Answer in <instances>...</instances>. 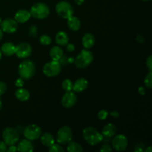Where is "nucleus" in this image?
I'll list each match as a JSON object with an SVG mask.
<instances>
[{"label": "nucleus", "instance_id": "24", "mask_svg": "<svg viewBox=\"0 0 152 152\" xmlns=\"http://www.w3.org/2000/svg\"><path fill=\"white\" fill-rule=\"evenodd\" d=\"M50 56L52 60L59 61L63 56V50L59 46H54L50 49Z\"/></svg>", "mask_w": 152, "mask_h": 152}, {"label": "nucleus", "instance_id": "10", "mask_svg": "<svg viewBox=\"0 0 152 152\" xmlns=\"http://www.w3.org/2000/svg\"><path fill=\"white\" fill-rule=\"evenodd\" d=\"M111 145L113 148L117 151H123L127 148L129 145V140L128 138L124 134H117L114 135L112 141H111Z\"/></svg>", "mask_w": 152, "mask_h": 152}, {"label": "nucleus", "instance_id": "3", "mask_svg": "<svg viewBox=\"0 0 152 152\" xmlns=\"http://www.w3.org/2000/svg\"><path fill=\"white\" fill-rule=\"evenodd\" d=\"M93 59L94 56L91 52L88 49H84L77 55L76 59H74V62L77 68L83 69L91 65V63L93 62Z\"/></svg>", "mask_w": 152, "mask_h": 152}, {"label": "nucleus", "instance_id": "1", "mask_svg": "<svg viewBox=\"0 0 152 152\" xmlns=\"http://www.w3.org/2000/svg\"><path fill=\"white\" fill-rule=\"evenodd\" d=\"M83 137L85 140L91 145H96L103 140V136L95 128L89 126L83 131Z\"/></svg>", "mask_w": 152, "mask_h": 152}, {"label": "nucleus", "instance_id": "42", "mask_svg": "<svg viewBox=\"0 0 152 152\" xmlns=\"http://www.w3.org/2000/svg\"><path fill=\"white\" fill-rule=\"evenodd\" d=\"M84 1L85 0H74V1H75L76 4H78V5H80V4H83Z\"/></svg>", "mask_w": 152, "mask_h": 152}, {"label": "nucleus", "instance_id": "11", "mask_svg": "<svg viewBox=\"0 0 152 152\" xmlns=\"http://www.w3.org/2000/svg\"><path fill=\"white\" fill-rule=\"evenodd\" d=\"M31 53H32V48L31 45L28 43L22 42L16 46L15 54L20 59H25L28 57L31 54Z\"/></svg>", "mask_w": 152, "mask_h": 152}, {"label": "nucleus", "instance_id": "5", "mask_svg": "<svg viewBox=\"0 0 152 152\" xmlns=\"http://www.w3.org/2000/svg\"><path fill=\"white\" fill-rule=\"evenodd\" d=\"M73 134L71 127L68 126H64L61 127L57 132L56 140L60 145H66L72 140Z\"/></svg>", "mask_w": 152, "mask_h": 152}, {"label": "nucleus", "instance_id": "36", "mask_svg": "<svg viewBox=\"0 0 152 152\" xmlns=\"http://www.w3.org/2000/svg\"><path fill=\"white\" fill-rule=\"evenodd\" d=\"M7 144H6L4 141H3V142H0V152H5L7 151Z\"/></svg>", "mask_w": 152, "mask_h": 152}, {"label": "nucleus", "instance_id": "43", "mask_svg": "<svg viewBox=\"0 0 152 152\" xmlns=\"http://www.w3.org/2000/svg\"><path fill=\"white\" fill-rule=\"evenodd\" d=\"M74 59L73 57L68 58V63L71 64V63H74Z\"/></svg>", "mask_w": 152, "mask_h": 152}, {"label": "nucleus", "instance_id": "28", "mask_svg": "<svg viewBox=\"0 0 152 152\" xmlns=\"http://www.w3.org/2000/svg\"><path fill=\"white\" fill-rule=\"evenodd\" d=\"M144 84L148 88H152V72L151 71H149V72L145 76V79H144Z\"/></svg>", "mask_w": 152, "mask_h": 152}, {"label": "nucleus", "instance_id": "38", "mask_svg": "<svg viewBox=\"0 0 152 152\" xmlns=\"http://www.w3.org/2000/svg\"><path fill=\"white\" fill-rule=\"evenodd\" d=\"M17 151V147L15 146L14 145H9V148L7 149V152H14Z\"/></svg>", "mask_w": 152, "mask_h": 152}, {"label": "nucleus", "instance_id": "19", "mask_svg": "<svg viewBox=\"0 0 152 152\" xmlns=\"http://www.w3.org/2000/svg\"><path fill=\"white\" fill-rule=\"evenodd\" d=\"M95 37L90 33L86 34L82 39V44L86 49H90L94 45Z\"/></svg>", "mask_w": 152, "mask_h": 152}, {"label": "nucleus", "instance_id": "46", "mask_svg": "<svg viewBox=\"0 0 152 152\" xmlns=\"http://www.w3.org/2000/svg\"><path fill=\"white\" fill-rule=\"evenodd\" d=\"M1 108H2V101H1V99H0V111H1Z\"/></svg>", "mask_w": 152, "mask_h": 152}, {"label": "nucleus", "instance_id": "7", "mask_svg": "<svg viewBox=\"0 0 152 152\" xmlns=\"http://www.w3.org/2000/svg\"><path fill=\"white\" fill-rule=\"evenodd\" d=\"M56 12L60 17L68 19L74 14V10L71 4L67 1H59L56 5Z\"/></svg>", "mask_w": 152, "mask_h": 152}, {"label": "nucleus", "instance_id": "21", "mask_svg": "<svg viewBox=\"0 0 152 152\" xmlns=\"http://www.w3.org/2000/svg\"><path fill=\"white\" fill-rule=\"evenodd\" d=\"M15 96L16 99L22 102H25L28 100L30 98V93L27 89L23 88H19L15 92Z\"/></svg>", "mask_w": 152, "mask_h": 152}, {"label": "nucleus", "instance_id": "33", "mask_svg": "<svg viewBox=\"0 0 152 152\" xmlns=\"http://www.w3.org/2000/svg\"><path fill=\"white\" fill-rule=\"evenodd\" d=\"M7 90V86L4 82L0 81V96L4 94Z\"/></svg>", "mask_w": 152, "mask_h": 152}, {"label": "nucleus", "instance_id": "39", "mask_svg": "<svg viewBox=\"0 0 152 152\" xmlns=\"http://www.w3.org/2000/svg\"><path fill=\"white\" fill-rule=\"evenodd\" d=\"M111 116L114 118H118L120 117V113L118 112L117 111H112L111 113H110Z\"/></svg>", "mask_w": 152, "mask_h": 152}, {"label": "nucleus", "instance_id": "18", "mask_svg": "<svg viewBox=\"0 0 152 152\" xmlns=\"http://www.w3.org/2000/svg\"><path fill=\"white\" fill-rule=\"evenodd\" d=\"M88 81L85 78H80L75 81V83H73L72 90L74 92H83L88 87Z\"/></svg>", "mask_w": 152, "mask_h": 152}, {"label": "nucleus", "instance_id": "2", "mask_svg": "<svg viewBox=\"0 0 152 152\" xmlns=\"http://www.w3.org/2000/svg\"><path fill=\"white\" fill-rule=\"evenodd\" d=\"M35 65L31 60L22 61L19 65L18 72L21 78L24 80H30L35 74Z\"/></svg>", "mask_w": 152, "mask_h": 152}, {"label": "nucleus", "instance_id": "25", "mask_svg": "<svg viewBox=\"0 0 152 152\" xmlns=\"http://www.w3.org/2000/svg\"><path fill=\"white\" fill-rule=\"evenodd\" d=\"M67 151L68 152H82L83 151V148L78 142L71 141L67 145Z\"/></svg>", "mask_w": 152, "mask_h": 152}, {"label": "nucleus", "instance_id": "13", "mask_svg": "<svg viewBox=\"0 0 152 152\" xmlns=\"http://www.w3.org/2000/svg\"><path fill=\"white\" fill-rule=\"evenodd\" d=\"M0 26H1V29L3 32L6 33V34H13L17 29L18 25L15 19H6L1 21Z\"/></svg>", "mask_w": 152, "mask_h": 152}, {"label": "nucleus", "instance_id": "37", "mask_svg": "<svg viewBox=\"0 0 152 152\" xmlns=\"http://www.w3.org/2000/svg\"><path fill=\"white\" fill-rule=\"evenodd\" d=\"M66 49L68 52H73L74 50H75V47H74V45L72 43H68L66 45Z\"/></svg>", "mask_w": 152, "mask_h": 152}, {"label": "nucleus", "instance_id": "49", "mask_svg": "<svg viewBox=\"0 0 152 152\" xmlns=\"http://www.w3.org/2000/svg\"><path fill=\"white\" fill-rule=\"evenodd\" d=\"M142 1H150V0H142Z\"/></svg>", "mask_w": 152, "mask_h": 152}, {"label": "nucleus", "instance_id": "12", "mask_svg": "<svg viewBox=\"0 0 152 152\" xmlns=\"http://www.w3.org/2000/svg\"><path fill=\"white\" fill-rule=\"evenodd\" d=\"M77 101V96L76 94L72 91H66L61 99V104L66 108H71L76 104Z\"/></svg>", "mask_w": 152, "mask_h": 152}, {"label": "nucleus", "instance_id": "8", "mask_svg": "<svg viewBox=\"0 0 152 152\" xmlns=\"http://www.w3.org/2000/svg\"><path fill=\"white\" fill-rule=\"evenodd\" d=\"M3 141L7 145H15L19 140V135L17 131L11 127H7L2 132Z\"/></svg>", "mask_w": 152, "mask_h": 152}, {"label": "nucleus", "instance_id": "44", "mask_svg": "<svg viewBox=\"0 0 152 152\" xmlns=\"http://www.w3.org/2000/svg\"><path fill=\"white\" fill-rule=\"evenodd\" d=\"M145 152H152V148H151V146H148V148H146V149L145 150Z\"/></svg>", "mask_w": 152, "mask_h": 152}, {"label": "nucleus", "instance_id": "26", "mask_svg": "<svg viewBox=\"0 0 152 152\" xmlns=\"http://www.w3.org/2000/svg\"><path fill=\"white\" fill-rule=\"evenodd\" d=\"M62 88L64 91H72L73 88V83L71 80L69 79H65V80H63L62 83Z\"/></svg>", "mask_w": 152, "mask_h": 152}, {"label": "nucleus", "instance_id": "35", "mask_svg": "<svg viewBox=\"0 0 152 152\" xmlns=\"http://www.w3.org/2000/svg\"><path fill=\"white\" fill-rule=\"evenodd\" d=\"M146 65L149 71H152V56L150 55L146 60Z\"/></svg>", "mask_w": 152, "mask_h": 152}, {"label": "nucleus", "instance_id": "30", "mask_svg": "<svg viewBox=\"0 0 152 152\" xmlns=\"http://www.w3.org/2000/svg\"><path fill=\"white\" fill-rule=\"evenodd\" d=\"M108 116V112L106 111V110H100L97 114L98 119L100 120H105V119H107Z\"/></svg>", "mask_w": 152, "mask_h": 152}, {"label": "nucleus", "instance_id": "17", "mask_svg": "<svg viewBox=\"0 0 152 152\" xmlns=\"http://www.w3.org/2000/svg\"><path fill=\"white\" fill-rule=\"evenodd\" d=\"M1 53L4 55L7 56H11L15 54V51H16V46L13 43L7 42H4V44L1 45Z\"/></svg>", "mask_w": 152, "mask_h": 152}, {"label": "nucleus", "instance_id": "14", "mask_svg": "<svg viewBox=\"0 0 152 152\" xmlns=\"http://www.w3.org/2000/svg\"><path fill=\"white\" fill-rule=\"evenodd\" d=\"M31 16V15L30 11L25 9H22L16 12L14 16V19L17 23H25L29 20Z\"/></svg>", "mask_w": 152, "mask_h": 152}, {"label": "nucleus", "instance_id": "4", "mask_svg": "<svg viewBox=\"0 0 152 152\" xmlns=\"http://www.w3.org/2000/svg\"><path fill=\"white\" fill-rule=\"evenodd\" d=\"M31 16L38 19H45L50 14V9L48 6L42 2L36 3L31 7L30 10Z\"/></svg>", "mask_w": 152, "mask_h": 152}, {"label": "nucleus", "instance_id": "20", "mask_svg": "<svg viewBox=\"0 0 152 152\" xmlns=\"http://www.w3.org/2000/svg\"><path fill=\"white\" fill-rule=\"evenodd\" d=\"M40 141H41L42 144L46 147H50V145H53L55 142L54 137L53 135L49 132H45V133H42L41 136H40Z\"/></svg>", "mask_w": 152, "mask_h": 152}, {"label": "nucleus", "instance_id": "40", "mask_svg": "<svg viewBox=\"0 0 152 152\" xmlns=\"http://www.w3.org/2000/svg\"><path fill=\"white\" fill-rule=\"evenodd\" d=\"M138 93H139L140 95H145V88L142 87V86L139 87V88H138Z\"/></svg>", "mask_w": 152, "mask_h": 152}, {"label": "nucleus", "instance_id": "15", "mask_svg": "<svg viewBox=\"0 0 152 152\" xmlns=\"http://www.w3.org/2000/svg\"><path fill=\"white\" fill-rule=\"evenodd\" d=\"M16 147H17V151L20 152H31L34 150L32 142L28 139H24L19 141Z\"/></svg>", "mask_w": 152, "mask_h": 152}, {"label": "nucleus", "instance_id": "16", "mask_svg": "<svg viewBox=\"0 0 152 152\" xmlns=\"http://www.w3.org/2000/svg\"><path fill=\"white\" fill-rule=\"evenodd\" d=\"M117 126L112 123H108L102 128V134L105 138H111L117 134Z\"/></svg>", "mask_w": 152, "mask_h": 152}, {"label": "nucleus", "instance_id": "9", "mask_svg": "<svg viewBox=\"0 0 152 152\" xmlns=\"http://www.w3.org/2000/svg\"><path fill=\"white\" fill-rule=\"evenodd\" d=\"M42 133V132L41 128L35 124H31L26 126L23 131V135L25 139H28L31 141L39 139Z\"/></svg>", "mask_w": 152, "mask_h": 152}, {"label": "nucleus", "instance_id": "6", "mask_svg": "<svg viewBox=\"0 0 152 152\" xmlns=\"http://www.w3.org/2000/svg\"><path fill=\"white\" fill-rule=\"evenodd\" d=\"M62 65L59 61L52 60L47 62L43 66V74L48 77H53L58 76L61 71Z\"/></svg>", "mask_w": 152, "mask_h": 152}, {"label": "nucleus", "instance_id": "48", "mask_svg": "<svg viewBox=\"0 0 152 152\" xmlns=\"http://www.w3.org/2000/svg\"><path fill=\"white\" fill-rule=\"evenodd\" d=\"M1 21H2V20H1V18H0V25H1Z\"/></svg>", "mask_w": 152, "mask_h": 152}, {"label": "nucleus", "instance_id": "47", "mask_svg": "<svg viewBox=\"0 0 152 152\" xmlns=\"http://www.w3.org/2000/svg\"><path fill=\"white\" fill-rule=\"evenodd\" d=\"M1 56H2V53H1V50H0V59H1Z\"/></svg>", "mask_w": 152, "mask_h": 152}, {"label": "nucleus", "instance_id": "34", "mask_svg": "<svg viewBox=\"0 0 152 152\" xmlns=\"http://www.w3.org/2000/svg\"><path fill=\"white\" fill-rule=\"evenodd\" d=\"M15 85H16V87H18V88L23 87L24 80L22 78H21V77H19V78H18L17 80H16V82H15Z\"/></svg>", "mask_w": 152, "mask_h": 152}, {"label": "nucleus", "instance_id": "22", "mask_svg": "<svg viewBox=\"0 0 152 152\" xmlns=\"http://www.w3.org/2000/svg\"><path fill=\"white\" fill-rule=\"evenodd\" d=\"M55 40H56V42L57 43L58 45L65 46L68 43L69 38H68V34L65 32H64V31H59L56 34Z\"/></svg>", "mask_w": 152, "mask_h": 152}, {"label": "nucleus", "instance_id": "45", "mask_svg": "<svg viewBox=\"0 0 152 152\" xmlns=\"http://www.w3.org/2000/svg\"><path fill=\"white\" fill-rule=\"evenodd\" d=\"M3 37V31H1V29L0 28V41L1 40V39H2Z\"/></svg>", "mask_w": 152, "mask_h": 152}, {"label": "nucleus", "instance_id": "32", "mask_svg": "<svg viewBox=\"0 0 152 152\" xmlns=\"http://www.w3.org/2000/svg\"><path fill=\"white\" fill-rule=\"evenodd\" d=\"M99 151L102 152H111L112 151V148H111V147L108 144L105 143L101 146V148H99Z\"/></svg>", "mask_w": 152, "mask_h": 152}, {"label": "nucleus", "instance_id": "23", "mask_svg": "<svg viewBox=\"0 0 152 152\" xmlns=\"http://www.w3.org/2000/svg\"><path fill=\"white\" fill-rule=\"evenodd\" d=\"M67 23H68V28H69L71 31H77L80 30V27H81V22H80V19L74 16L68 18Z\"/></svg>", "mask_w": 152, "mask_h": 152}, {"label": "nucleus", "instance_id": "29", "mask_svg": "<svg viewBox=\"0 0 152 152\" xmlns=\"http://www.w3.org/2000/svg\"><path fill=\"white\" fill-rule=\"evenodd\" d=\"M39 42L42 45H49L51 43V38L48 35H42L39 38Z\"/></svg>", "mask_w": 152, "mask_h": 152}, {"label": "nucleus", "instance_id": "27", "mask_svg": "<svg viewBox=\"0 0 152 152\" xmlns=\"http://www.w3.org/2000/svg\"><path fill=\"white\" fill-rule=\"evenodd\" d=\"M48 151L50 152H64L65 149L59 143L56 144L54 142L53 145L49 147Z\"/></svg>", "mask_w": 152, "mask_h": 152}, {"label": "nucleus", "instance_id": "41", "mask_svg": "<svg viewBox=\"0 0 152 152\" xmlns=\"http://www.w3.org/2000/svg\"><path fill=\"white\" fill-rule=\"evenodd\" d=\"M137 41L140 43H142L144 42V37L142 35H137Z\"/></svg>", "mask_w": 152, "mask_h": 152}, {"label": "nucleus", "instance_id": "31", "mask_svg": "<svg viewBox=\"0 0 152 152\" xmlns=\"http://www.w3.org/2000/svg\"><path fill=\"white\" fill-rule=\"evenodd\" d=\"M28 33H29V35L31 37H36L37 34V28L35 25H31L30 27L29 30H28Z\"/></svg>", "mask_w": 152, "mask_h": 152}]
</instances>
